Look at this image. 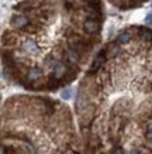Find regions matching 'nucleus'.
<instances>
[{
	"label": "nucleus",
	"mask_w": 152,
	"mask_h": 154,
	"mask_svg": "<svg viewBox=\"0 0 152 154\" xmlns=\"http://www.w3.org/2000/svg\"><path fill=\"white\" fill-rule=\"evenodd\" d=\"M145 24H148V26H152V13H149L145 17Z\"/></svg>",
	"instance_id": "f8f14e48"
},
{
	"label": "nucleus",
	"mask_w": 152,
	"mask_h": 154,
	"mask_svg": "<svg viewBox=\"0 0 152 154\" xmlns=\"http://www.w3.org/2000/svg\"><path fill=\"white\" fill-rule=\"evenodd\" d=\"M151 7H152V3H151Z\"/></svg>",
	"instance_id": "2eb2a0df"
},
{
	"label": "nucleus",
	"mask_w": 152,
	"mask_h": 154,
	"mask_svg": "<svg viewBox=\"0 0 152 154\" xmlns=\"http://www.w3.org/2000/svg\"><path fill=\"white\" fill-rule=\"evenodd\" d=\"M147 134L148 137H152V122L147 126Z\"/></svg>",
	"instance_id": "ddd939ff"
},
{
	"label": "nucleus",
	"mask_w": 152,
	"mask_h": 154,
	"mask_svg": "<svg viewBox=\"0 0 152 154\" xmlns=\"http://www.w3.org/2000/svg\"><path fill=\"white\" fill-rule=\"evenodd\" d=\"M139 40L142 42H151L152 41V30L147 27H139Z\"/></svg>",
	"instance_id": "1a4fd4ad"
},
{
	"label": "nucleus",
	"mask_w": 152,
	"mask_h": 154,
	"mask_svg": "<svg viewBox=\"0 0 152 154\" xmlns=\"http://www.w3.org/2000/svg\"><path fill=\"white\" fill-rule=\"evenodd\" d=\"M41 3L40 2H21V3H17V5L14 6V10H20V11H28V10H32V9H37L40 7Z\"/></svg>",
	"instance_id": "39448f33"
},
{
	"label": "nucleus",
	"mask_w": 152,
	"mask_h": 154,
	"mask_svg": "<svg viewBox=\"0 0 152 154\" xmlns=\"http://www.w3.org/2000/svg\"><path fill=\"white\" fill-rule=\"evenodd\" d=\"M107 50H101L100 52H99V55L94 58V61H93L92 66H90V69L88 71V75H94L97 72V71L101 68V65L106 62V58H107Z\"/></svg>",
	"instance_id": "f257e3e1"
},
{
	"label": "nucleus",
	"mask_w": 152,
	"mask_h": 154,
	"mask_svg": "<svg viewBox=\"0 0 152 154\" xmlns=\"http://www.w3.org/2000/svg\"><path fill=\"white\" fill-rule=\"evenodd\" d=\"M42 78V69L41 68H38V66H32L30 68L27 72V81L30 82H37Z\"/></svg>",
	"instance_id": "0eeeda50"
},
{
	"label": "nucleus",
	"mask_w": 152,
	"mask_h": 154,
	"mask_svg": "<svg viewBox=\"0 0 152 154\" xmlns=\"http://www.w3.org/2000/svg\"><path fill=\"white\" fill-rule=\"evenodd\" d=\"M100 23L99 20H89L86 19V21L83 23V30L88 34H96L100 30Z\"/></svg>",
	"instance_id": "7ed1b4c3"
},
{
	"label": "nucleus",
	"mask_w": 152,
	"mask_h": 154,
	"mask_svg": "<svg viewBox=\"0 0 152 154\" xmlns=\"http://www.w3.org/2000/svg\"><path fill=\"white\" fill-rule=\"evenodd\" d=\"M10 23L13 24L16 28H19V30H21V31H23L24 28H25L28 24H30V21H28V17H27V16L16 13V14H13V17H11V20H10Z\"/></svg>",
	"instance_id": "f03ea898"
},
{
	"label": "nucleus",
	"mask_w": 152,
	"mask_h": 154,
	"mask_svg": "<svg viewBox=\"0 0 152 154\" xmlns=\"http://www.w3.org/2000/svg\"><path fill=\"white\" fill-rule=\"evenodd\" d=\"M23 48L28 54H31V55H37V54H40V51H41L40 47H38V44L34 41V40H25V41L23 42Z\"/></svg>",
	"instance_id": "423d86ee"
},
{
	"label": "nucleus",
	"mask_w": 152,
	"mask_h": 154,
	"mask_svg": "<svg viewBox=\"0 0 152 154\" xmlns=\"http://www.w3.org/2000/svg\"><path fill=\"white\" fill-rule=\"evenodd\" d=\"M69 72V69H68V66H66V64H64V62H58V65L55 66V69L52 71V78L56 81H61L65 78V75Z\"/></svg>",
	"instance_id": "20e7f679"
},
{
	"label": "nucleus",
	"mask_w": 152,
	"mask_h": 154,
	"mask_svg": "<svg viewBox=\"0 0 152 154\" xmlns=\"http://www.w3.org/2000/svg\"><path fill=\"white\" fill-rule=\"evenodd\" d=\"M61 98L64 99V100H69V99L72 98V89L70 88L64 89V91L61 92Z\"/></svg>",
	"instance_id": "9d476101"
},
{
	"label": "nucleus",
	"mask_w": 152,
	"mask_h": 154,
	"mask_svg": "<svg viewBox=\"0 0 152 154\" xmlns=\"http://www.w3.org/2000/svg\"><path fill=\"white\" fill-rule=\"evenodd\" d=\"M114 154H125V151H124L123 149H117V150L114 151Z\"/></svg>",
	"instance_id": "4468645a"
},
{
	"label": "nucleus",
	"mask_w": 152,
	"mask_h": 154,
	"mask_svg": "<svg viewBox=\"0 0 152 154\" xmlns=\"http://www.w3.org/2000/svg\"><path fill=\"white\" fill-rule=\"evenodd\" d=\"M64 2V7L66 10H70L75 7V0H62Z\"/></svg>",
	"instance_id": "9b49d317"
},
{
	"label": "nucleus",
	"mask_w": 152,
	"mask_h": 154,
	"mask_svg": "<svg viewBox=\"0 0 152 154\" xmlns=\"http://www.w3.org/2000/svg\"><path fill=\"white\" fill-rule=\"evenodd\" d=\"M131 41V34H130L128 30H124V31H121L117 38H115V44H118V45H125V44H128Z\"/></svg>",
	"instance_id": "6e6552de"
}]
</instances>
